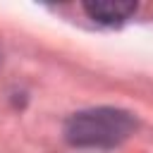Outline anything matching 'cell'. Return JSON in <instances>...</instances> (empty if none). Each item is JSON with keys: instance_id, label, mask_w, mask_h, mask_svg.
<instances>
[{"instance_id": "cell-1", "label": "cell", "mask_w": 153, "mask_h": 153, "mask_svg": "<svg viewBox=\"0 0 153 153\" xmlns=\"http://www.w3.org/2000/svg\"><path fill=\"white\" fill-rule=\"evenodd\" d=\"M136 129V120L120 108H88L67 117L65 139L76 148H115Z\"/></svg>"}, {"instance_id": "cell-2", "label": "cell", "mask_w": 153, "mask_h": 153, "mask_svg": "<svg viewBox=\"0 0 153 153\" xmlns=\"http://www.w3.org/2000/svg\"><path fill=\"white\" fill-rule=\"evenodd\" d=\"M81 7L93 22L103 26H120L127 19H131L139 10V5L131 0H91L84 2Z\"/></svg>"}]
</instances>
